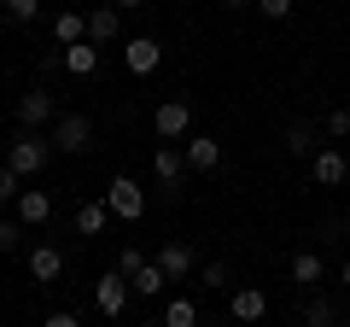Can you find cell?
I'll return each mask as SVG.
<instances>
[{"label": "cell", "mask_w": 350, "mask_h": 327, "mask_svg": "<svg viewBox=\"0 0 350 327\" xmlns=\"http://www.w3.org/2000/svg\"><path fill=\"white\" fill-rule=\"evenodd\" d=\"M47 158H53V146H47V140H36V135H18L12 146H6V170H12L18 181H24V176H41Z\"/></svg>", "instance_id": "1"}, {"label": "cell", "mask_w": 350, "mask_h": 327, "mask_svg": "<svg viewBox=\"0 0 350 327\" xmlns=\"http://www.w3.org/2000/svg\"><path fill=\"white\" fill-rule=\"evenodd\" d=\"M105 205H111V216H123V222H140V216H146V187H140L135 176H117L111 187H105Z\"/></svg>", "instance_id": "2"}, {"label": "cell", "mask_w": 350, "mask_h": 327, "mask_svg": "<svg viewBox=\"0 0 350 327\" xmlns=\"http://www.w3.org/2000/svg\"><path fill=\"white\" fill-rule=\"evenodd\" d=\"M152 135L158 140H187L193 135V105L187 100H163L158 112H152Z\"/></svg>", "instance_id": "3"}, {"label": "cell", "mask_w": 350, "mask_h": 327, "mask_svg": "<svg viewBox=\"0 0 350 327\" xmlns=\"http://www.w3.org/2000/svg\"><path fill=\"white\" fill-rule=\"evenodd\" d=\"M129 292H135V287H129V275H123V269L100 275V280H94V304H100V315H111V322H117V315L129 310Z\"/></svg>", "instance_id": "4"}, {"label": "cell", "mask_w": 350, "mask_h": 327, "mask_svg": "<svg viewBox=\"0 0 350 327\" xmlns=\"http://www.w3.org/2000/svg\"><path fill=\"white\" fill-rule=\"evenodd\" d=\"M310 181H315V187H345V181H350V158L338 146H321L310 158Z\"/></svg>", "instance_id": "5"}, {"label": "cell", "mask_w": 350, "mask_h": 327, "mask_svg": "<svg viewBox=\"0 0 350 327\" xmlns=\"http://www.w3.org/2000/svg\"><path fill=\"white\" fill-rule=\"evenodd\" d=\"M18 123H24V135H36L41 123H59V100H53L47 88H29L24 100H18Z\"/></svg>", "instance_id": "6"}, {"label": "cell", "mask_w": 350, "mask_h": 327, "mask_svg": "<svg viewBox=\"0 0 350 327\" xmlns=\"http://www.w3.org/2000/svg\"><path fill=\"white\" fill-rule=\"evenodd\" d=\"M53 146H59V152H88V146H94V123H88L82 112H64L59 129H53Z\"/></svg>", "instance_id": "7"}, {"label": "cell", "mask_w": 350, "mask_h": 327, "mask_svg": "<svg viewBox=\"0 0 350 327\" xmlns=\"http://www.w3.org/2000/svg\"><path fill=\"white\" fill-rule=\"evenodd\" d=\"M123 64H129L135 76H152V70L163 64V47H158L152 36H129V41H123Z\"/></svg>", "instance_id": "8"}, {"label": "cell", "mask_w": 350, "mask_h": 327, "mask_svg": "<svg viewBox=\"0 0 350 327\" xmlns=\"http://www.w3.org/2000/svg\"><path fill=\"white\" fill-rule=\"evenodd\" d=\"M181 158H187V170H199V176H211L216 164H222V140H211V135H187V146H181Z\"/></svg>", "instance_id": "9"}, {"label": "cell", "mask_w": 350, "mask_h": 327, "mask_svg": "<svg viewBox=\"0 0 350 327\" xmlns=\"http://www.w3.org/2000/svg\"><path fill=\"white\" fill-rule=\"evenodd\" d=\"M228 310H234V322H262L269 315V292L262 287H234L228 292Z\"/></svg>", "instance_id": "10"}, {"label": "cell", "mask_w": 350, "mask_h": 327, "mask_svg": "<svg viewBox=\"0 0 350 327\" xmlns=\"http://www.w3.org/2000/svg\"><path fill=\"white\" fill-rule=\"evenodd\" d=\"M193 263H199V257H193L187 239H170V246L158 252V269L170 275V287H175V280H187V275H193Z\"/></svg>", "instance_id": "11"}, {"label": "cell", "mask_w": 350, "mask_h": 327, "mask_svg": "<svg viewBox=\"0 0 350 327\" xmlns=\"http://www.w3.org/2000/svg\"><path fill=\"white\" fill-rule=\"evenodd\" d=\"M117 36H123V12H117V6H94V12H88V41L105 47V41H117Z\"/></svg>", "instance_id": "12"}, {"label": "cell", "mask_w": 350, "mask_h": 327, "mask_svg": "<svg viewBox=\"0 0 350 327\" xmlns=\"http://www.w3.org/2000/svg\"><path fill=\"white\" fill-rule=\"evenodd\" d=\"M47 216H53V199H47V193H36V187L18 193V222H24V228H41Z\"/></svg>", "instance_id": "13"}, {"label": "cell", "mask_w": 350, "mask_h": 327, "mask_svg": "<svg viewBox=\"0 0 350 327\" xmlns=\"http://www.w3.org/2000/svg\"><path fill=\"white\" fill-rule=\"evenodd\" d=\"M152 176H158L163 187H175V181L187 176V158H181L175 146H158V152H152Z\"/></svg>", "instance_id": "14"}, {"label": "cell", "mask_w": 350, "mask_h": 327, "mask_svg": "<svg viewBox=\"0 0 350 327\" xmlns=\"http://www.w3.org/2000/svg\"><path fill=\"white\" fill-rule=\"evenodd\" d=\"M59 59H64L70 76H94V70H100V47H94V41H76V47H64Z\"/></svg>", "instance_id": "15"}, {"label": "cell", "mask_w": 350, "mask_h": 327, "mask_svg": "<svg viewBox=\"0 0 350 327\" xmlns=\"http://www.w3.org/2000/svg\"><path fill=\"white\" fill-rule=\"evenodd\" d=\"M29 275L36 280H59L64 275V252L59 246H36V252H29Z\"/></svg>", "instance_id": "16"}, {"label": "cell", "mask_w": 350, "mask_h": 327, "mask_svg": "<svg viewBox=\"0 0 350 327\" xmlns=\"http://www.w3.org/2000/svg\"><path fill=\"white\" fill-rule=\"evenodd\" d=\"M129 287H135L140 298H163V292H170V275L158 269V257H146V269H140V275L129 280Z\"/></svg>", "instance_id": "17"}, {"label": "cell", "mask_w": 350, "mask_h": 327, "mask_svg": "<svg viewBox=\"0 0 350 327\" xmlns=\"http://www.w3.org/2000/svg\"><path fill=\"white\" fill-rule=\"evenodd\" d=\"M53 41H59V47L88 41V18H82V12H59V18H53Z\"/></svg>", "instance_id": "18"}, {"label": "cell", "mask_w": 350, "mask_h": 327, "mask_svg": "<svg viewBox=\"0 0 350 327\" xmlns=\"http://www.w3.org/2000/svg\"><path fill=\"white\" fill-rule=\"evenodd\" d=\"M292 280H298V287H315V280H327L321 252H292Z\"/></svg>", "instance_id": "19"}, {"label": "cell", "mask_w": 350, "mask_h": 327, "mask_svg": "<svg viewBox=\"0 0 350 327\" xmlns=\"http://www.w3.org/2000/svg\"><path fill=\"white\" fill-rule=\"evenodd\" d=\"M286 152L292 158H315V152H321L315 146V129L310 123H286Z\"/></svg>", "instance_id": "20"}, {"label": "cell", "mask_w": 350, "mask_h": 327, "mask_svg": "<svg viewBox=\"0 0 350 327\" xmlns=\"http://www.w3.org/2000/svg\"><path fill=\"white\" fill-rule=\"evenodd\" d=\"M105 216H111V205H105V199L82 205V211H76V234H105Z\"/></svg>", "instance_id": "21"}, {"label": "cell", "mask_w": 350, "mask_h": 327, "mask_svg": "<svg viewBox=\"0 0 350 327\" xmlns=\"http://www.w3.org/2000/svg\"><path fill=\"white\" fill-rule=\"evenodd\" d=\"M163 327H199V304L193 298H170L163 304Z\"/></svg>", "instance_id": "22"}, {"label": "cell", "mask_w": 350, "mask_h": 327, "mask_svg": "<svg viewBox=\"0 0 350 327\" xmlns=\"http://www.w3.org/2000/svg\"><path fill=\"white\" fill-rule=\"evenodd\" d=\"M333 322H338V310H333L327 298H315L310 310H304V327H333Z\"/></svg>", "instance_id": "23"}, {"label": "cell", "mask_w": 350, "mask_h": 327, "mask_svg": "<svg viewBox=\"0 0 350 327\" xmlns=\"http://www.w3.org/2000/svg\"><path fill=\"white\" fill-rule=\"evenodd\" d=\"M117 269H123V275L135 280L140 269H146V252H140V246H123V257H117Z\"/></svg>", "instance_id": "24"}, {"label": "cell", "mask_w": 350, "mask_h": 327, "mask_svg": "<svg viewBox=\"0 0 350 327\" xmlns=\"http://www.w3.org/2000/svg\"><path fill=\"white\" fill-rule=\"evenodd\" d=\"M199 287H211V292H228V287H234V275H228L222 263H204V280H199Z\"/></svg>", "instance_id": "25"}, {"label": "cell", "mask_w": 350, "mask_h": 327, "mask_svg": "<svg viewBox=\"0 0 350 327\" xmlns=\"http://www.w3.org/2000/svg\"><path fill=\"white\" fill-rule=\"evenodd\" d=\"M18 239H24V222H12V216H0V252H12Z\"/></svg>", "instance_id": "26"}, {"label": "cell", "mask_w": 350, "mask_h": 327, "mask_svg": "<svg viewBox=\"0 0 350 327\" xmlns=\"http://www.w3.org/2000/svg\"><path fill=\"white\" fill-rule=\"evenodd\" d=\"M257 12L275 18V24H286V18H292V0H257Z\"/></svg>", "instance_id": "27"}, {"label": "cell", "mask_w": 350, "mask_h": 327, "mask_svg": "<svg viewBox=\"0 0 350 327\" xmlns=\"http://www.w3.org/2000/svg\"><path fill=\"white\" fill-rule=\"evenodd\" d=\"M6 12H12V24H29L41 12V0H6Z\"/></svg>", "instance_id": "28"}, {"label": "cell", "mask_w": 350, "mask_h": 327, "mask_svg": "<svg viewBox=\"0 0 350 327\" xmlns=\"http://www.w3.org/2000/svg\"><path fill=\"white\" fill-rule=\"evenodd\" d=\"M327 135H333V140L350 135V112H345V105H338V112H327Z\"/></svg>", "instance_id": "29"}, {"label": "cell", "mask_w": 350, "mask_h": 327, "mask_svg": "<svg viewBox=\"0 0 350 327\" xmlns=\"http://www.w3.org/2000/svg\"><path fill=\"white\" fill-rule=\"evenodd\" d=\"M18 193H24V187H18V176H12V170H6V164H0V205H12Z\"/></svg>", "instance_id": "30"}, {"label": "cell", "mask_w": 350, "mask_h": 327, "mask_svg": "<svg viewBox=\"0 0 350 327\" xmlns=\"http://www.w3.org/2000/svg\"><path fill=\"white\" fill-rule=\"evenodd\" d=\"M41 327H82V322H76V315H47Z\"/></svg>", "instance_id": "31"}, {"label": "cell", "mask_w": 350, "mask_h": 327, "mask_svg": "<svg viewBox=\"0 0 350 327\" xmlns=\"http://www.w3.org/2000/svg\"><path fill=\"white\" fill-rule=\"evenodd\" d=\"M111 6H117V12H123V6H146V0H111Z\"/></svg>", "instance_id": "32"}, {"label": "cell", "mask_w": 350, "mask_h": 327, "mask_svg": "<svg viewBox=\"0 0 350 327\" xmlns=\"http://www.w3.org/2000/svg\"><path fill=\"white\" fill-rule=\"evenodd\" d=\"M338 280H345V287H350V257H345V269H338Z\"/></svg>", "instance_id": "33"}, {"label": "cell", "mask_w": 350, "mask_h": 327, "mask_svg": "<svg viewBox=\"0 0 350 327\" xmlns=\"http://www.w3.org/2000/svg\"><path fill=\"white\" fill-rule=\"evenodd\" d=\"M222 6H257V0H222Z\"/></svg>", "instance_id": "34"}, {"label": "cell", "mask_w": 350, "mask_h": 327, "mask_svg": "<svg viewBox=\"0 0 350 327\" xmlns=\"http://www.w3.org/2000/svg\"><path fill=\"white\" fill-rule=\"evenodd\" d=\"M345 239H350V216H345Z\"/></svg>", "instance_id": "35"}]
</instances>
